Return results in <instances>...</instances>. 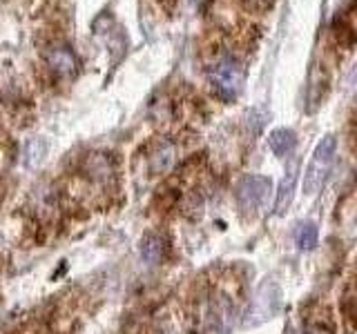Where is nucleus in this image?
Instances as JSON below:
<instances>
[{"label": "nucleus", "instance_id": "f257e3e1", "mask_svg": "<svg viewBox=\"0 0 357 334\" xmlns=\"http://www.w3.org/2000/svg\"><path fill=\"white\" fill-rule=\"evenodd\" d=\"M335 143L333 136H324L319 145L312 152V159L306 167V176H304V192L308 194H317L319 189L326 183V178L333 170V161H335Z\"/></svg>", "mask_w": 357, "mask_h": 334}, {"label": "nucleus", "instance_id": "f03ea898", "mask_svg": "<svg viewBox=\"0 0 357 334\" xmlns=\"http://www.w3.org/2000/svg\"><path fill=\"white\" fill-rule=\"evenodd\" d=\"M208 81L223 98H234L243 87V70L237 61L223 58L208 70Z\"/></svg>", "mask_w": 357, "mask_h": 334}, {"label": "nucleus", "instance_id": "7ed1b4c3", "mask_svg": "<svg viewBox=\"0 0 357 334\" xmlns=\"http://www.w3.org/2000/svg\"><path fill=\"white\" fill-rule=\"evenodd\" d=\"M268 192H271V181L268 178L255 174L243 176L237 183V203L245 214H252V212H257L264 205Z\"/></svg>", "mask_w": 357, "mask_h": 334}, {"label": "nucleus", "instance_id": "20e7f679", "mask_svg": "<svg viewBox=\"0 0 357 334\" xmlns=\"http://www.w3.org/2000/svg\"><path fill=\"white\" fill-rule=\"evenodd\" d=\"M83 174L92 183L107 185L112 176H114V165H112V159L107 154H89L83 165Z\"/></svg>", "mask_w": 357, "mask_h": 334}, {"label": "nucleus", "instance_id": "39448f33", "mask_svg": "<svg viewBox=\"0 0 357 334\" xmlns=\"http://www.w3.org/2000/svg\"><path fill=\"white\" fill-rule=\"evenodd\" d=\"M174 145L170 141L154 143L148 152V170L150 174H165L174 165Z\"/></svg>", "mask_w": 357, "mask_h": 334}, {"label": "nucleus", "instance_id": "423d86ee", "mask_svg": "<svg viewBox=\"0 0 357 334\" xmlns=\"http://www.w3.org/2000/svg\"><path fill=\"white\" fill-rule=\"evenodd\" d=\"M47 65L56 76H63V78L74 76L78 67L76 56L70 51V47H63V45H56V47L47 51Z\"/></svg>", "mask_w": 357, "mask_h": 334}, {"label": "nucleus", "instance_id": "0eeeda50", "mask_svg": "<svg viewBox=\"0 0 357 334\" xmlns=\"http://www.w3.org/2000/svg\"><path fill=\"white\" fill-rule=\"evenodd\" d=\"M328 94V76L321 70L319 65L312 67L310 78H308V96H306V109L308 111H317L321 100Z\"/></svg>", "mask_w": 357, "mask_h": 334}, {"label": "nucleus", "instance_id": "6e6552de", "mask_svg": "<svg viewBox=\"0 0 357 334\" xmlns=\"http://www.w3.org/2000/svg\"><path fill=\"white\" fill-rule=\"evenodd\" d=\"M167 254V239L159 232L145 234L141 241V256L148 265H159Z\"/></svg>", "mask_w": 357, "mask_h": 334}, {"label": "nucleus", "instance_id": "1a4fd4ad", "mask_svg": "<svg viewBox=\"0 0 357 334\" xmlns=\"http://www.w3.org/2000/svg\"><path fill=\"white\" fill-rule=\"evenodd\" d=\"M266 292H268V287L261 285V287H259V292H257L255 303H252L250 317L255 319V323H259V321L268 319L271 315H275L277 308H279V292H277V287L271 292V296H266Z\"/></svg>", "mask_w": 357, "mask_h": 334}, {"label": "nucleus", "instance_id": "9d476101", "mask_svg": "<svg viewBox=\"0 0 357 334\" xmlns=\"http://www.w3.org/2000/svg\"><path fill=\"white\" fill-rule=\"evenodd\" d=\"M295 183H297V163L290 167L286 178L282 181V185H279V192H277V203H275V209L277 214H284V212L290 207V203H293V192H295Z\"/></svg>", "mask_w": 357, "mask_h": 334}, {"label": "nucleus", "instance_id": "9b49d317", "mask_svg": "<svg viewBox=\"0 0 357 334\" xmlns=\"http://www.w3.org/2000/svg\"><path fill=\"white\" fill-rule=\"evenodd\" d=\"M304 334H333L331 310L319 308V312H310V317H306Z\"/></svg>", "mask_w": 357, "mask_h": 334}, {"label": "nucleus", "instance_id": "f8f14e48", "mask_svg": "<svg viewBox=\"0 0 357 334\" xmlns=\"http://www.w3.org/2000/svg\"><path fill=\"white\" fill-rule=\"evenodd\" d=\"M271 150L275 156H279V159H284L286 154H290V150L295 148V132L290 129H275L271 134Z\"/></svg>", "mask_w": 357, "mask_h": 334}, {"label": "nucleus", "instance_id": "ddd939ff", "mask_svg": "<svg viewBox=\"0 0 357 334\" xmlns=\"http://www.w3.org/2000/svg\"><path fill=\"white\" fill-rule=\"evenodd\" d=\"M319 241V232L315 223H299V228L295 232V243L299 250H312Z\"/></svg>", "mask_w": 357, "mask_h": 334}, {"label": "nucleus", "instance_id": "4468645a", "mask_svg": "<svg viewBox=\"0 0 357 334\" xmlns=\"http://www.w3.org/2000/svg\"><path fill=\"white\" fill-rule=\"evenodd\" d=\"M45 154H47V143L43 138H33L25 145V165L27 167H38L45 159Z\"/></svg>", "mask_w": 357, "mask_h": 334}, {"label": "nucleus", "instance_id": "2eb2a0df", "mask_svg": "<svg viewBox=\"0 0 357 334\" xmlns=\"http://www.w3.org/2000/svg\"><path fill=\"white\" fill-rule=\"evenodd\" d=\"M342 315L349 323V328L357 332V296H346L342 301Z\"/></svg>", "mask_w": 357, "mask_h": 334}, {"label": "nucleus", "instance_id": "dca6fc26", "mask_svg": "<svg viewBox=\"0 0 357 334\" xmlns=\"http://www.w3.org/2000/svg\"><path fill=\"white\" fill-rule=\"evenodd\" d=\"M241 3L245 5V9H250V11H264L273 5V0H241Z\"/></svg>", "mask_w": 357, "mask_h": 334}]
</instances>
